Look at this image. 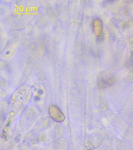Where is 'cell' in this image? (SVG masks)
Here are the masks:
<instances>
[{
  "label": "cell",
  "mask_w": 133,
  "mask_h": 150,
  "mask_svg": "<svg viewBox=\"0 0 133 150\" xmlns=\"http://www.w3.org/2000/svg\"><path fill=\"white\" fill-rule=\"evenodd\" d=\"M50 114L51 117L56 121L61 122L65 119L63 114L56 105H52L50 107Z\"/></svg>",
  "instance_id": "1"
},
{
  "label": "cell",
  "mask_w": 133,
  "mask_h": 150,
  "mask_svg": "<svg viewBox=\"0 0 133 150\" xmlns=\"http://www.w3.org/2000/svg\"><path fill=\"white\" fill-rule=\"evenodd\" d=\"M114 77H110V76H106V77H103L101 78V80L100 81V85L102 86H105L111 85L113 82H114Z\"/></svg>",
  "instance_id": "2"
}]
</instances>
